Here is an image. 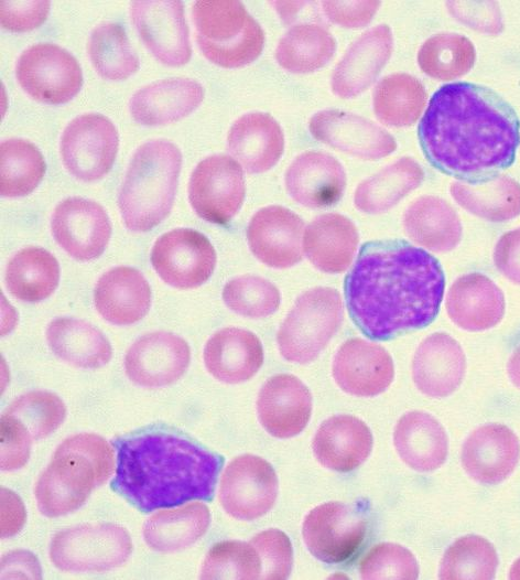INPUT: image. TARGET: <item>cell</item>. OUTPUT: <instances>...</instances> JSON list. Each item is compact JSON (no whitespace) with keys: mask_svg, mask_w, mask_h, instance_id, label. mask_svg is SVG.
<instances>
[{"mask_svg":"<svg viewBox=\"0 0 520 580\" xmlns=\"http://www.w3.org/2000/svg\"><path fill=\"white\" fill-rule=\"evenodd\" d=\"M444 288L438 260L401 239L364 244L344 283L353 322L377 341L429 325L440 311Z\"/></svg>","mask_w":520,"mask_h":580,"instance_id":"cell-1","label":"cell"},{"mask_svg":"<svg viewBox=\"0 0 520 580\" xmlns=\"http://www.w3.org/2000/svg\"><path fill=\"white\" fill-rule=\"evenodd\" d=\"M418 136L434 168L462 181L477 182L513 163L520 144V120L489 87L457 82L433 94Z\"/></svg>","mask_w":520,"mask_h":580,"instance_id":"cell-2","label":"cell"},{"mask_svg":"<svg viewBox=\"0 0 520 580\" xmlns=\"http://www.w3.org/2000/svg\"><path fill=\"white\" fill-rule=\"evenodd\" d=\"M112 491L143 513L212 501L223 455L176 433L148 431L117 439Z\"/></svg>","mask_w":520,"mask_h":580,"instance_id":"cell-3","label":"cell"},{"mask_svg":"<svg viewBox=\"0 0 520 580\" xmlns=\"http://www.w3.org/2000/svg\"><path fill=\"white\" fill-rule=\"evenodd\" d=\"M113 471V449L100 436L78 433L65 439L36 482L40 512L58 517L78 509Z\"/></svg>","mask_w":520,"mask_h":580,"instance_id":"cell-4","label":"cell"},{"mask_svg":"<svg viewBox=\"0 0 520 580\" xmlns=\"http://www.w3.org/2000/svg\"><path fill=\"white\" fill-rule=\"evenodd\" d=\"M181 165L180 149L165 139L150 140L137 149L118 198L128 229L148 232L169 215Z\"/></svg>","mask_w":520,"mask_h":580,"instance_id":"cell-5","label":"cell"},{"mask_svg":"<svg viewBox=\"0 0 520 580\" xmlns=\"http://www.w3.org/2000/svg\"><path fill=\"white\" fill-rule=\"evenodd\" d=\"M193 20L202 53L221 67L248 65L263 50V31L240 1L198 0L193 6Z\"/></svg>","mask_w":520,"mask_h":580,"instance_id":"cell-6","label":"cell"},{"mask_svg":"<svg viewBox=\"0 0 520 580\" xmlns=\"http://www.w3.org/2000/svg\"><path fill=\"white\" fill-rule=\"evenodd\" d=\"M343 316L337 290L317 287L303 292L278 331L281 355L291 363L313 362L338 331Z\"/></svg>","mask_w":520,"mask_h":580,"instance_id":"cell-7","label":"cell"},{"mask_svg":"<svg viewBox=\"0 0 520 580\" xmlns=\"http://www.w3.org/2000/svg\"><path fill=\"white\" fill-rule=\"evenodd\" d=\"M132 552L131 537L111 523L83 524L54 535L50 559L67 572H102L122 566Z\"/></svg>","mask_w":520,"mask_h":580,"instance_id":"cell-8","label":"cell"},{"mask_svg":"<svg viewBox=\"0 0 520 580\" xmlns=\"http://www.w3.org/2000/svg\"><path fill=\"white\" fill-rule=\"evenodd\" d=\"M15 75L20 86L32 98L52 105L69 101L83 84L76 58L52 43H37L22 52Z\"/></svg>","mask_w":520,"mask_h":580,"instance_id":"cell-9","label":"cell"},{"mask_svg":"<svg viewBox=\"0 0 520 580\" xmlns=\"http://www.w3.org/2000/svg\"><path fill=\"white\" fill-rule=\"evenodd\" d=\"M118 144V131L107 117L85 114L65 127L61 138V155L72 175L90 182L109 172Z\"/></svg>","mask_w":520,"mask_h":580,"instance_id":"cell-10","label":"cell"},{"mask_svg":"<svg viewBox=\"0 0 520 580\" xmlns=\"http://www.w3.org/2000/svg\"><path fill=\"white\" fill-rule=\"evenodd\" d=\"M246 193L240 164L225 154L202 160L194 169L188 185V200L203 219L227 224L240 210Z\"/></svg>","mask_w":520,"mask_h":580,"instance_id":"cell-11","label":"cell"},{"mask_svg":"<svg viewBox=\"0 0 520 580\" xmlns=\"http://www.w3.org/2000/svg\"><path fill=\"white\" fill-rule=\"evenodd\" d=\"M367 531L364 515L355 506L328 502L304 518L303 540L308 551L326 563H340L355 555Z\"/></svg>","mask_w":520,"mask_h":580,"instance_id":"cell-12","label":"cell"},{"mask_svg":"<svg viewBox=\"0 0 520 580\" xmlns=\"http://www.w3.org/2000/svg\"><path fill=\"white\" fill-rule=\"evenodd\" d=\"M279 482L273 466L253 454L235 458L225 469L219 487V501L231 517L253 520L274 505Z\"/></svg>","mask_w":520,"mask_h":580,"instance_id":"cell-13","label":"cell"},{"mask_svg":"<svg viewBox=\"0 0 520 580\" xmlns=\"http://www.w3.org/2000/svg\"><path fill=\"white\" fill-rule=\"evenodd\" d=\"M151 264L165 283L178 289H192L210 278L216 266V253L202 233L176 228L155 240Z\"/></svg>","mask_w":520,"mask_h":580,"instance_id":"cell-14","label":"cell"},{"mask_svg":"<svg viewBox=\"0 0 520 580\" xmlns=\"http://www.w3.org/2000/svg\"><path fill=\"white\" fill-rule=\"evenodd\" d=\"M131 18L143 43L159 61L169 66L189 61L192 47L182 1H134Z\"/></svg>","mask_w":520,"mask_h":580,"instance_id":"cell-15","label":"cell"},{"mask_svg":"<svg viewBox=\"0 0 520 580\" xmlns=\"http://www.w3.org/2000/svg\"><path fill=\"white\" fill-rule=\"evenodd\" d=\"M51 228L57 244L80 261L99 257L111 235L106 211L98 203L83 197L61 202L54 210Z\"/></svg>","mask_w":520,"mask_h":580,"instance_id":"cell-16","label":"cell"},{"mask_svg":"<svg viewBox=\"0 0 520 580\" xmlns=\"http://www.w3.org/2000/svg\"><path fill=\"white\" fill-rule=\"evenodd\" d=\"M311 135L336 150L364 160H378L397 148L394 138L371 120L351 112L327 109L308 123Z\"/></svg>","mask_w":520,"mask_h":580,"instance_id":"cell-17","label":"cell"},{"mask_svg":"<svg viewBox=\"0 0 520 580\" xmlns=\"http://www.w3.org/2000/svg\"><path fill=\"white\" fill-rule=\"evenodd\" d=\"M188 344L169 332H154L139 337L124 358L126 374L134 384L158 388L173 384L187 369Z\"/></svg>","mask_w":520,"mask_h":580,"instance_id":"cell-18","label":"cell"},{"mask_svg":"<svg viewBox=\"0 0 520 580\" xmlns=\"http://www.w3.org/2000/svg\"><path fill=\"white\" fill-rule=\"evenodd\" d=\"M302 218L283 206L271 205L259 210L247 227L251 253L264 265L284 269L303 258Z\"/></svg>","mask_w":520,"mask_h":580,"instance_id":"cell-19","label":"cell"},{"mask_svg":"<svg viewBox=\"0 0 520 580\" xmlns=\"http://www.w3.org/2000/svg\"><path fill=\"white\" fill-rule=\"evenodd\" d=\"M333 377L345 393L375 397L383 393L394 378L391 355L379 344L354 337L336 352Z\"/></svg>","mask_w":520,"mask_h":580,"instance_id":"cell-20","label":"cell"},{"mask_svg":"<svg viewBox=\"0 0 520 580\" xmlns=\"http://www.w3.org/2000/svg\"><path fill=\"white\" fill-rule=\"evenodd\" d=\"M520 458V441L505 425L488 423L474 430L462 447L461 462L474 481L495 485L506 480Z\"/></svg>","mask_w":520,"mask_h":580,"instance_id":"cell-21","label":"cell"},{"mask_svg":"<svg viewBox=\"0 0 520 580\" xmlns=\"http://www.w3.org/2000/svg\"><path fill=\"white\" fill-rule=\"evenodd\" d=\"M257 413L261 426L271 436L279 439L295 437L311 418V393L294 375H274L259 390Z\"/></svg>","mask_w":520,"mask_h":580,"instance_id":"cell-22","label":"cell"},{"mask_svg":"<svg viewBox=\"0 0 520 580\" xmlns=\"http://www.w3.org/2000/svg\"><path fill=\"white\" fill-rule=\"evenodd\" d=\"M393 47L391 29L380 24L362 33L344 54L332 75V90L354 98L370 87L389 61Z\"/></svg>","mask_w":520,"mask_h":580,"instance_id":"cell-23","label":"cell"},{"mask_svg":"<svg viewBox=\"0 0 520 580\" xmlns=\"http://www.w3.org/2000/svg\"><path fill=\"white\" fill-rule=\"evenodd\" d=\"M466 356L459 343L446 333L436 332L418 346L412 361L416 388L431 398H444L462 384Z\"/></svg>","mask_w":520,"mask_h":580,"instance_id":"cell-24","label":"cell"},{"mask_svg":"<svg viewBox=\"0 0 520 580\" xmlns=\"http://www.w3.org/2000/svg\"><path fill=\"white\" fill-rule=\"evenodd\" d=\"M346 181L343 165L334 157L319 151L296 157L284 176L290 196L310 208L335 205L344 194Z\"/></svg>","mask_w":520,"mask_h":580,"instance_id":"cell-25","label":"cell"},{"mask_svg":"<svg viewBox=\"0 0 520 580\" xmlns=\"http://www.w3.org/2000/svg\"><path fill=\"white\" fill-rule=\"evenodd\" d=\"M445 308L455 325L480 332L495 327L502 320L506 301L501 289L489 277L469 272L453 282Z\"/></svg>","mask_w":520,"mask_h":580,"instance_id":"cell-26","label":"cell"},{"mask_svg":"<svg viewBox=\"0 0 520 580\" xmlns=\"http://www.w3.org/2000/svg\"><path fill=\"white\" fill-rule=\"evenodd\" d=\"M372 443V433L362 420L350 415H336L318 427L312 448L323 466L350 472L367 460Z\"/></svg>","mask_w":520,"mask_h":580,"instance_id":"cell-27","label":"cell"},{"mask_svg":"<svg viewBox=\"0 0 520 580\" xmlns=\"http://www.w3.org/2000/svg\"><path fill=\"white\" fill-rule=\"evenodd\" d=\"M98 313L116 325H130L143 319L151 305V289L144 276L132 267L105 272L94 290Z\"/></svg>","mask_w":520,"mask_h":580,"instance_id":"cell-28","label":"cell"},{"mask_svg":"<svg viewBox=\"0 0 520 580\" xmlns=\"http://www.w3.org/2000/svg\"><path fill=\"white\" fill-rule=\"evenodd\" d=\"M204 98L202 85L189 78H166L137 90L129 101L132 118L144 126L176 121L195 110Z\"/></svg>","mask_w":520,"mask_h":580,"instance_id":"cell-29","label":"cell"},{"mask_svg":"<svg viewBox=\"0 0 520 580\" xmlns=\"http://www.w3.org/2000/svg\"><path fill=\"white\" fill-rule=\"evenodd\" d=\"M203 355L208 373L226 384L252 378L263 363V347L258 336L238 327L217 331L206 342Z\"/></svg>","mask_w":520,"mask_h":580,"instance_id":"cell-30","label":"cell"},{"mask_svg":"<svg viewBox=\"0 0 520 580\" xmlns=\"http://www.w3.org/2000/svg\"><path fill=\"white\" fill-rule=\"evenodd\" d=\"M227 146L229 153L249 173L273 168L282 157L284 137L280 125L266 112H249L231 126Z\"/></svg>","mask_w":520,"mask_h":580,"instance_id":"cell-31","label":"cell"},{"mask_svg":"<svg viewBox=\"0 0 520 580\" xmlns=\"http://www.w3.org/2000/svg\"><path fill=\"white\" fill-rule=\"evenodd\" d=\"M358 243L354 223L337 213L317 216L306 226L303 236L307 259L326 273L345 271L353 262Z\"/></svg>","mask_w":520,"mask_h":580,"instance_id":"cell-32","label":"cell"},{"mask_svg":"<svg viewBox=\"0 0 520 580\" xmlns=\"http://www.w3.org/2000/svg\"><path fill=\"white\" fill-rule=\"evenodd\" d=\"M393 443L401 460L418 472H432L447 458L446 432L433 416L424 411H410L398 420Z\"/></svg>","mask_w":520,"mask_h":580,"instance_id":"cell-33","label":"cell"},{"mask_svg":"<svg viewBox=\"0 0 520 580\" xmlns=\"http://www.w3.org/2000/svg\"><path fill=\"white\" fill-rule=\"evenodd\" d=\"M403 227L411 240L434 253L454 249L463 234L456 211L446 201L432 195L421 196L408 207Z\"/></svg>","mask_w":520,"mask_h":580,"instance_id":"cell-34","label":"cell"},{"mask_svg":"<svg viewBox=\"0 0 520 580\" xmlns=\"http://www.w3.org/2000/svg\"><path fill=\"white\" fill-rule=\"evenodd\" d=\"M51 351L62 361L79 368L106 365L112 354L107 337L86 321L74 318L53 320L46 329Z\"/></svg>","mask_w":520,"mask_h":580,"instance_id":"cell-35","label":"cell"},{"mask_svg":"<svg viewBox=\"0 0 520 580\" xmlns=\"http://www.w3.org/2000/svg\"><path fill=\"white\" fill-rule=\"evenodd\" d=\"M453 198L467 212L486 221L501 223L520 214V183L507 175L477 181H455Z\"/></svg>","mask_w":520,"mask_h":580,"instance_id":"cell-36","label":"cell"},{"mask_svg":"<svg viewBox=\"0 0 520 580\" xmlns=\"http://www.w3.org/2000/svg\"><path fill=\"white\" fill-rule=\"evenodd\" d=\"M210 513L203 503H191L153 514L143 526L147 545L160 552L185 549L207 531Z\"/></svg>","mask_w":520,"mask_h":580,"instance_id":"cell-37","label":"cell"},{"mask_svg":"<svg viewBox=\"0 0 520 580\" xmlns=\"http://www.w3.org/2000/svg\"><path fill=\"white\" fill-rule=\"evenodd\" d=\"M424 180L421 165L404 157L364 180L354 195L355 206L368 214H380L398 204Z\"/></svg>","mask_w":520,"mask_h":580,"instance_id":"cell-38","label":"cell"},{"mask_svg":"<svg viewBox=\"0 0 520 580\" xmlns=\"http://www.w3.org/2000/svg\"><path fill=\"white\" fill-rule=\"evenodd\" d=\"M59 280L56 258L41 247H26L9 261L6 286L21 301L36 302L48 298Z\"/></svg>","mask_w":520,"mask_h":580,"instance_id":"cell-39","label":"cell"},{"mask_svg":"<svg viewBox=\"0 0 520 580\" xmlns=\"http://www.w3.org/2000/svg\"><path fill=\"white\" fill-rule=\"evenodd\" d=\"M335 51L336 41L323 26L297 24L279 41L275 60L288 72L305 74L325 66Z\"/></svg>","mask_w":520,"mask_h":580,"instance_id":"cell-40","label":"cell"},{"mask_svg":"<svg viewBox=\"0 0 520 580\" xmlns=\"http://www.w3.org/2000/svg\"><path fill=\"white\" fill-rule=\"evenodd\" d=\"M426 98L424 86L419 79L405 73H397L377 84L372 94V106L382 123L407 127L419 119Z\"/></svg>","mask_w":520,"mask_h":580,"instance_id":"cell-41","label":"cell"},{"mask_svg":"<svg viewBox=\"0 0 520 580\" xmlns=\"http://www.w3.org/2000/svg\"><path fill=\"white\" fill-rule=\"evenodd\" d=\"M0 164V192L7 197L30 194L46 171L42 153L23 139H9L1 143Z\"/></svg>","mask_w":520,"mask_h":580,"instance_id":"cell-42","label":"cell"},{"mask_svg":"<svg viewBox=\"0 0 520 580\" xmlns=\"http://www.w3.org/2000/svg\"><path fill=\"white\" fill-rule=\"evenodd\" d=\"M88 53L95 69L105 79L122 80L139 68V57L117 23H101L91 31Z\"/></svg>","mask_w":520,"mask_h":580,"instance_id":"cell-43","label":"cell"},{"mask_svg":"<svg viewBox=\"0 0 520 580\" xmlns=\"http://www.w3.org/2000/svg\"><path fill=\"white\" fill-rule=\"evenodd\" d=\"M475 60L474 44L457 33L431 36L418 53V63L423 73L438 80H452L467 74Z\"/></svg>","mask_w":520,"mask_h":580,"instance_id":"cell-44","label":"cell"},{"mask_svg":"<svg viewBox=\"0 0 520 580\" xmlns=\"http://www.w3.org/2000/svg\"><path fill=\"white\" fill-rule=\"evenodd\" d=\"M498 556L491 543L478 535L455 540L444 552L438 578L444 580L483 579L495 577Z\"/></svg>","mask_w":520,"mask_h":580,"instance_id":"cell-45","label":"cell"},{"mask_svg":"<svg viewBox=\"0 0 520 580\" xmlns=\"http://www.w3.org/2000/svg\"><path fill=\"white\" fill-rule=\"evenodd\" d=\"M3 413L13 418L34 441L46 438L62 425L66 408L57 395L33 390L15 398Z\"/></svg>","mask_w":520,"mask_h":580,"instance_id":"cell-46","label":"cell"},{"mask_svg":"<svg viewBox=\"0 0 520 580\" xmlns=\"http://www.w3.org/2000/svg\"><path fill=\"white\" fill-rule=\"evenodd\" d=\"M201 579H261L260 556L250 541L217 543L204 559Z\"/></svg>","mask_w":520,"mask_h":580,"instance_id":"cell-47","label":"cell"},{"mask_svg":"<svg viewBox=\"0 0 520 580\" xmlns=\"http://www.w3.org/2000/svg\"><path fill=\"white\" fill-rule=\"evenodd\" d=\"M223 300L231 311L241 316L263 319L278 310L281 294L269 280L259 276L245 275L225 284Z\"/></svg>","mask_w":520,"mask_h":580,"instance_id":"cell-48","label":"cell"},{"mask_svg":"<svg viewBox=\"0 0 520 580\" xmlns=\"http://www.w3.org/2000/svg\"><path fill=\"white\" fill-rule=\"evenodd\" d=\"M362 579H418L419 565L413 554L405 547L383 543L373 546L359 566Z\"/></svg>","mask_w":520,"mask_h":580,"instance_id":"cell-49","label":"cell"},{"mask_svg":"<svg viewBox=\"0 0 520 580\" xmlns=\"http://www.w3.org/2000/svg\"><path fill=\"white\" fill-rule=\"evenodd\" d=\"M250 543L261 560V579L283 580L292 570L293 550L289 537L271 528L257 534Z\"/></svg>","mask_w":520,"mask_h":580,"instance_id":"cell-50","label":"cell"},{"mask_svg":"<svg viewBox=\"0 0 520 580\" xmlns=\"http://www.w3.org/2000/svg\"><path fill=\"white\" fill-rule=\"evenodd\" d=\"M1 470L13 471L22 468L29 457L32 443L30 434L10 416H1Z\"/></svg>","mask_w":520,"mask_h":580,"instance_id":"cell-51","label":"cell"},{"mask_svg":"<svg viewBox=\"0 0 520 580\" xmlns=\"http://www.w3.org/2000/svg\"><path fill=\"white\" fill-rule=\"evenodd\" d=\"M1 24L4 29L23 32L40 26L46 19L50 1H1Z\"/></svg>","mask_w":520,"mask_h":580,"instance_id":"cell-52","label":"cell"},{"mask_svg":"<svg viewBox=\"0 0 520 580\" xmlns=\"http://www.w3.org/2000/svg\"><path fill=\"white\" fill-rule=\"evenodd\" d=\"M322 4L324 13L333 23L361 28L371 21L380 1H324Z\"/></svg>","mask_w":520,"mask_h":580,"instance_id":"cell-53","label":"cell"},{"mask_svg":"<svg viewBox=\"0 0 520 580\" xmlns=\"http://www.w3.org/2000/svg\"><path fill=\"white\" fill-rule=\"evenodd\" d=\"M494 264L511 282L520 286V227L505 233L494 249Z\"/></svg>","mask_w":520,"mask_h":580,"instance_id":"cell-54","label":"cell"},{"mask_svg":"<svg viewBox=\"0 0 520 580\" xmlns=\"http://www.w3.org/2000/svg\"><path fill=\"white\" fill-rule=\"evenodd\" d=\"M507 374L510 382L520 389V346H518L507 363Z\"/></svg>","mask_w":520,"mask_h":580,"instance_id":"cell-55","label":"cell"},{"mask_svg":"<svg viewBox=\"0 0 520 580\" xmlns=\"http://www.w3.org/2000/svg\"><path fill=\"white\" fill-rule=\"evenodd\" d=\"M509 578L513 580H520V558H518L511 566L509 571Z\"/></svg>","mask_w":520,"mask_h":580,"instance_id":"cell-56","label":"cell"}]
</instances>
